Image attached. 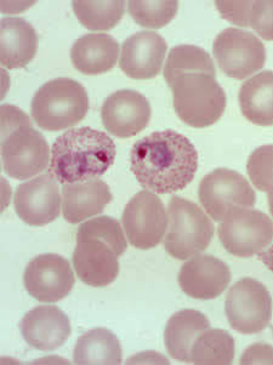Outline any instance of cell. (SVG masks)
Segmentation results:
<instances>
[{
    "instance_id": "1",
    "label": "cell",
    "mask_w": 273,
    "mask_h": 365,
    "mask_svg": "<svg viewBox=\"0 0 273 365\" xmlns=\"http://www.w3.org/2000/svg\"><path fill=\"white\" fill-rule=\"evenodd\" d=\"M130 169L147 191L158 195L175 193L195 179L198 153L184 135L172 129L157 131L133 146Z\"/></svg>"
},
{
    "instance_id": "2",
    "label": "cell",
    "mask_w": 273,
    "mask_h": 365,
    "mask_svg": "<svg viewBox=\"0 0 273 365\" xmlns=\"http://www.w3.org/2000/svg\"><path fill=\"white\" fill-rule=\"evenodd\" d=\"M115 159V145L108 135L93 128H73L51 147L49 173L62 185L86 182L105 174Z\"/></svg>"
},
{
    "instance_id": "3",
    "label": "cell",
    "mask_w": 273,
    "mask_h": 365,
    "mask_svg": "<svg viewBox=\"0 0 273 365\" xmlns=\"http://www.w3.org/2000/svg\"><path fill=\"white\" fill-rule=\"evenodd\" d=\"M49 145L29 115L11 105L1 106V159L5 174L31 179L50 165Z\"/></svg>"
},
{
    "instance_id": "4",
    "label": "cell",
    "mask_w": 273,
    "mask_h": 365,
    "mask_svg": "<svg viewBox=\"0 0 273 365\" xmlns=\"http://www.w3.org/2000/svg\"><path fill=\"white\" fill-rule=\"evenodd\" d=\"M168 86L172 91L174 110L187 125L193 128L212 125L226 110L227 98L215 76L177 74Z\"/></svg>"
},
{
    "instance_id": "5",
    "label": "cell",
    "mask_w": 273,
    "mask_h": 365,
    "mask_svg": "<svg viewBox=\"0 0 273 365\" xmlns=\"http://www.w3.org/2000/svg\"><path fill=\"white\" fill-rule=\"evenodd\" d=\"M32 118L41 129L60 131L82 122L89 110L86 88L70 78L45 83L33 96Z\"/></svg>"
},
{
    "instance_id": "6",
    "label": "cell",
    "mask_w": 273,
    "mask_h": 365,
    "mask_svg": "<svg viewBox=\"0 0 273 365\" xmlns=\"http://www.w3.org/2000/svg\"><path fill=\"white\" fill-rule=\"evenodd\" d=\"M168 233L164 247L177 260H188L208 248L214 237V223L191 200L172 197L168 207Z\"/></svg>"
},
{
    "instance_id": "7",
    "label": "cell",
    "mask_w": 273,
    "mask_h": 365,
    "mask_svg": "<svg viewBox=\"0 0 273 365\" xmlns=\"http://www.w3.org/2000/svg\"><path fill=\"white\" fill-rule=\"evenodd\" d=\"M219 240L232 255H259L272 243L273 221L262 211L253 207H238L221 221Z\"/></svg>"
},
{
    "instance_id": "8",
    "label": "cell",
    "mask_w": 273,
    "mask_h": 365,
    "mask_svg": "<svg viewBox=\"0 0 273 365\" xmlns=\"http://www.w3.org/2000/svg\"><path fill=\"white\" fill-rule=\"evenodd\" d=\"M272 311V297L257 279L238 280L227 292L225 312L230 325L238 333H260L269 324Z\"/></svg>"
},
{
    "instance_id": "9",
    "label": "cell",
    "mask_w": 273,
    "mask_h": 365,
    "mask_svg": "<svg viewBox=\"0 0 273 365\" xmlns=\"http://www.w3.org/2000/svg\"><path fill=\"white\" fill-rule=\"evenodd\" d=\"M198 195L202 205L215 221H224L238 207H254L257 193L243 175L219 168L207 175L200 183Z\"/></svg>"
},
{
    "instance_id": "10",
    "label": "cell",
    "mask_w": 273,
    "mask_h": 365,
    "mask_svg": "<svg viewBox=\"0 0 273 365\" xmlns=\"http://www.w3.org/2000/svg\"><path fill=\"white\" fill-rule=\"evenodd\" d=\"M212 53L221 71L238 81L257 73L266 63L265 45L244 29L222 31L214 41Z\"/></svg>"
},
{
    "instance_id": "11",
    "label": "cell",
    "mask_w": 273,
    "mask_h": 365,
    "mask_svg": "<svg viewBox=\"0 0 273 365\" xmlns=\"http://www.w3.org/2000/svg\"><path fill=\"white\" fill-rule=\"evenodd\" d=\"M123 227L129 243L141 250L155 248L167 232V210L162 199L151 191L133 197L123 211Z\"/></svg>"
},
{
    "instance_id": "12",
    "label": "cell",
    "mask_w": 273,
    "mask_h": 365,
    "mask_svg": "<svg viewBox=\"0 0 273 365\" xmlns=\"http://www.w3.org/2000/svg\"><path fill=\"white\" fill-rule=\"evenodd\" d=\"M118 249L108 240L77 232L72 262L78 278L94 288L112 284L119 274Z\"/></svg>"
},
{
    "instance_id": "13",
    "label": "cell",
    "mask_w": 273,
    "mask_h": 365,
    "mask_svg": "<svg viewBox=\"0 0 273 365\" xmlns=\"http://www.w3.org/2000/svg\"><path fill=\"white\" fill-rule=\"evenodd\" d=\"M14 205L17 216L29 226L41 227L53 222L62 207L58 180L48 173L21 183L15 192Z\"/></svg>"
},
{
    "instance_id": "14",
    "label": "cell",
    "mask_w": 273,
    "mask_h": 365,
    "mask_svg": "<svg viewBox=\"0 0 273 365\" xmlns=\"http://www.w3.org/2000/svg\"><path fill=\"white\" fill-rule=\"evenodd\" d=\"M24 283L31 297L41 302H58L73 289L76 278L70 261L58 254L34 257L25 269Z\"/></svg>"
},
{
    "instance_id": "15",
    "label": "cell",
    "mask_w": 273,
    "mask_h": 365,
    "mask_svg": "<svg viewBox=\"0 0 273 365\" xmlns=\"http://www.w3.org/2000/svg\"><path fill=\"white\" fill-rule=\"evenodd\" d=\"M101 118L110 135L119 138H133L148 125L151 106L143 93L135 90H118L103 102Z\"/></svg>"
},
{
    "instance_id": "16",
    "label": "cell",
    "mask_w": 273,
    "mask_h": 365,
    "mask_svg": "<svg viewBox=\"0 0 273 365\" xmlns=\"http://www.w3.org/2000/svg\"><path fill=\"white\" fill-rule=\"evenodd\" d=\"M229 266L212 255H196L180 269V288L197 300H212L220 297L231 282Z\"/></svg>"
},
{
    "instance_id": "17",
    "label": "cell",
    "mask_w": 273,
    "mask_h": 365,
    "mask_svg": "<svg viewBox=\"0 0 273 365\" xmlns=\"http://www.w3.org/2000/svg\"><path fill=\"white\" fill-rule=\"evenodd\" d=\"M167 49V41L158 33H135L123 43L119 67L133 79H152L160 73Z\"/></svg>"
},
{
    "instance_id": "18",
    "label": "cell",
    "mask_w": 273,
    "mask_h": 365,
    "mask_svg": "<svg viewBox=\"0 0 273 365\" xmlns=\"http://www.w3.org/2000/svg\"><path fill=\"white\" fill-rule=\"evenodd\" d=\"M21 333L32 349L53 351L71 335V322L56 306H38L26 313L20 323Z\"/></svg>"
},
{
    "instance_id": "19",
    "label": "cell",
    "mask_w": 273,
    "mask_h": 365,
    "mask_svg": "<svg viewBox=\"0 0 273 365\" xmlns=\"http://www.w3.org/2000/svg\"><path fill=\"white\" fill-rule=\"evenodd\" d=\"M112 198L110 187L102 180L63 185L62 214L70 223L83 222L105 210Z\"/></svg>"
},
{
    "instance_id": "20",
    "label": "cell",
    "mask_w": 273,
    "mask_h": 365,
    "mask_svg": "<svg viewBox=\"0 0 273 365\" xmlns=\"http://www.w3.org/2000/svg\"><path fill=\"white\" fill-rule=\"evenodd\" d=\"M38 50L36 29L21 17H4L0 25V62L8 69L24 68Z\"/></svg>"
},
{
    "instance_id": "21",
    "label": "cell",
    "mask_w": 273,
    "mask_h": 365,
    "mask_svg": "<svg viewBox=\"0 0 273 365\" xmlns=\"http://www.w3.org/2000/svg\"><path fill=\"white\" fill-rule=\"evenodd\" d=\"M119 44L105 33H89L79 38L71 49L76 69L88 76L106 73L118 61Z\"/></svg>"
},
{
    "instance_id": "22",
    "label": "cell",
    "mask_w": 273,
    "mask_h": 365,
    "mask_svg": "<svg viewBox=\"0 0 273 365\" xmlns=\"http://www.w3.org/2000/svg\"><path fill=\"white\" fill-rule=\"evenodd\" d=\"M210 328L208 318L197 309H181L168 322L164 342L170 357L191 363V349L197 337Z\"/></svg>"
},
{
    "instance_id": "23",
    "label": "cell",
    "mask_w": 273,
    "mask_h": 365,
    "mask_svg": "<svg viewBox=\"0 0 273 365\" xmlns=\"http://www.w3.org/2000/svg\"><path fill=\"white\" fill-rule=\"evenodd\" d=\"M241 110L249 122L273 125V71H264L249 78L239 90Z\"/></svg>"
},
{
    "instance_id": "24",
    "label": "cell",
    "mask_w": 273,
    "mask_h": 365,
    "mask_svg": "<svg viewBox=\"0 0 273 365\" xmlns=\"http://www.w3.org/2000/svg\"><path fill=\"white\" fill-rule=\"evenodd\" d=\"M123 351L118 337L108 329L96 328L79 337L74 347V364H120Z\"/></svg>"
},
{
    "instance_id": "25",
    "label": "cell",
    "mask_w": 273,
    "mask_h": 365,
    "mask_svg": "<svg viewBox=\"0 0 273 365\" xmlns=\"http://www.w3.org/2000/svg\"><path fill=\"white\" fill-rule=\"evenodd\" d=\"M236 344L222 329H207L197 337L191 349V363L198 365L232 364Z\"/></svg>"
},
{
    "instance_id": "26",
    "label": "cell",
    "mask_w": 273,
    "mask_h": 365,
    "mask_svg": "<svg viewBox=\"0 0 273 365\" xmlns=\"http://www.w3.org/2000/svg\"><path fill=\"white\" fill-rule=\"evenodd\" d=\"M181 73H207L216 77L212 57L205 50L195 45H179L170 50L164 67L167 83Z\"/></svg>"
},
{
    "instance_id": "27",
    "label": "cell",
    "mask_w": 273,
    "mask_h": 365,
    "mask_svg": "<svg viewBox=\"0 0 273 365\" xmlns=\"http://www.w3.org/2000/svg\"><path fill=\"white\" fill-rule=\"evenodd\" d=\"M72 6L78 20L86 29L110 31L122 20L125 1H73Z\"/></svg>"
},
{
    "instance_id": "28",
    "label": "cell",
    "mask_w": 273,
    "mask_h": 365,
    "mask_svg": "<svg viewBox=\"0 0 273 365\" xmlns=\"http://www.w3.org/2000/svg\"><path fill=\"white\" fill-rule=\"evenodd\" d=\"M128 8L138 25L162 29L176 16L179 1H129Z\"/></svg>"
},
{
    "instance_id": "29",
    "label": "cell",
    "mask_w": 273,
    "mask_h": 365,
    "mask_svg": "<svg viewBox=\"0 0 273 365\" xmlns=\"http://www.w3.org/2000/svg\"><path fill=\"white\" fill-rule=\"evenodd\" d=\"M247 173L257 190L267 193L273 192V145L254 150L247 163Z\"/></svg>"
},
{
    "instance_id": "30",
    "label": "cell",
    "mask_w": 273,
    "mask_h": 365,
    "mask_svg": "<svg viewBox=\"0 0 273 365\" xmlns=\"http://www.w3.org/2000/svg\"><path fill=\"white\" fill-rule=\"evenodd\" d=\"M249 27L265 41H273V1H253Z\"/></svg>"
},
{
    "instance_id": "31",
    "label": "cell",
    "mask_w": 273,
    "mask_h": 365,
    "mask_svg": "<svg viewBox=\"0 0 273 365\" xmlns=\"http://www.w3.org/2000/svg\"><path fill=\"white\" fill-rule=\"evenodd\" d=\"M221 16L239 27H249V17L253 1H216Z\"/></svg>"
},
{
    "instance_id": "32",
    "label": "cell",
    "mask_w": 273,
    "mask_h": 365,
    "mask_svg": "<svg viewBox=\"0 0 273 365\" xmlns=\"http://www.w3.org/2000/svg\"><path fill=\"white\" fill-rule=\"evenodd\" d=\"M241 364H273L272 346L254 344L243 353Z\"/></svg>"
},
{
    "instance_id": "33",
    "label": "cell",
    "mask_w": 273,
    "mask_h": 365,
    "mask_svg": "<svg viewBox=\"0 0 273 365\" xmlns=\"http://www.w3.org/2000/svg\"><path fill=\"white\" fill-rule=\"evenodd\" d=\"M259 259L273 273V245L271 248L265 250V252H260L259 254Z\"/></svg>"
},
{
    "instance_id": "34",
    "label": "cell",
    "mask_w": 273,
    "mask_h": 365,
    "mask_svg": "<svg viewBox=\"0 0 273 365\" xmlns=\"http://www.w3.org/2000/svg\"><path fill=\"white\" fill-rule=\"evenodd\" d=\"M269 207L271 215L273 216V192L269 193Z\"/></svg>"
},
{
    "instance_id": "35",
    "label": "cell",
    "mask_w": 273,
    "mask_h": 365,
    "mask_svg": "<svg viewBox=\"0 0 273 365\" xmlns=\"http://www.w3.org/2000/svg\"><path fill=\"white\" fill-rule=\"evenodd\" d=\"M272 333H273V328H272Z\"/></svg>"
}]
</instances>
